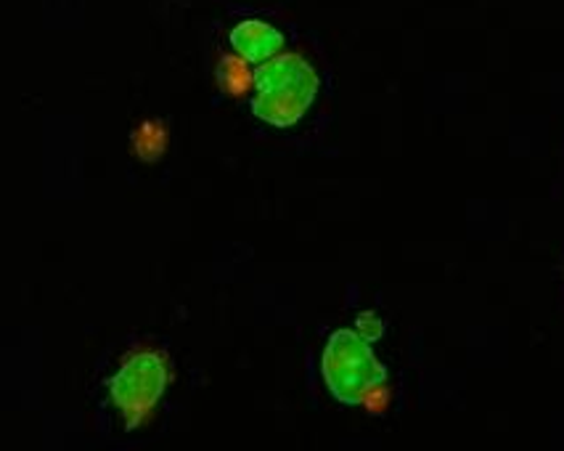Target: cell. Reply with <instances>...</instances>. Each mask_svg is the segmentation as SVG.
Segmentation results:
<instances>
[{
  "instance_id": "8992f818",
  "label": "cell",
  "mask_w": 564,
  "mask_h": 451,
  "mask_svg": "<svg viewBox=\"0 0 564 451\" xmlns=\"http://www.w3.org/2000/svg\"><path fill=\"white\" fill-rule=\"evenodd\" d=\"M133 149L143 162H156L167 149V130L162 122L147 120L133 133Z\"/></svg>"
},
{
  "instance_id": "5b68a950",
  "label": "cell",
  "mask_w": 564,
  "mask_h": 451,
  "mask_svg": "<svg viewBox=\"0 0 564 451\" xmlns=\"http://www.w3.org/2000/svg\"><path fill=\"white\" fill-rule=\"evenodd\" d=\"M215 77H218V85H220L223 94L236 96V99H239V96H245L247 90L254 88V72L249 69L247 58H241L239 54L223 56Z\"/></svg>"
},
{
  "instance_id": "3957f363",
  "label": "cell",
  "mask_w": 564,
  "mask_h": 451,
  "mask_svg": "<svg viewBox=\"0 0 564 451\" xmlns=\"http://www.w3.org/2000/svg\"><path fill=\"white\" fill-rule=\"evenodd\" d=\"M170 383H173V372H170L165 353L135 351L124 356L120 369L107 380L109 398L122 415L124 428H141L167 394Z\"/></svg>"
},
{
  "instance_id": "7a4b0ae2",
  "label": "cell",
  "mask_w": 564,
  "mask_h": 451,
  "mask_svg": "<svg viewBox=\"0 0 564 451\" xmlns=\"http://www.w3.org/2000/svg\"><path fill=\"white\" fill-rule=\"evenodd\" d=\"M321 375L334 401L345 407H364L387 383V367L358 330L332 332L321 356Z\"/></svg>"
},
{
  "instance_id": "277c9868",
  "label": "cell",
  "mask_w": 564,
  "mask_h": 451,
  "mask_svg": "<svg viewBox=\"0 0 564 451\" xmlns=\"http://www.w3.org/2000/svg\"><path fill=\"white\" fill-rule=\"evenodd\" d=\"M228 37H231L234 54L247 58L249 64L271 62L286 43L284 32L275 30L273 24L260 22V19H245V22L236 24Z\"/></svg>"
},
{
  "instance_id": "6da1fadb",
  "label": "cell",
  "mask_w": 564,
  "mask_h": 451,
  "mask_svg": "<svg viewBox=\"0 0 564 451\" xmlns=\"http://www.w3.org/2000/svg\"><path fill=\"white\" fill-rule=\"evenodd\" d=\"M321 88L318 72L300 54H279L254 72L252 115L273 128H292L307 115Z\"/></svg>"
},
{
  "instance_id": "52a82bcc",
  "label": "cell",
  "mask_w": 564,
  "mask_h": 451,
  "mask_svg": "<svg viewBox=\"0 0 564 451\" xmlns=\"http://www.w3.org/2000/svg\"><path fill=\"white\" fill-rule=\"evenodd\" d=\"M358 332L373 343L377 337H382V322L373 313H364V316H358Z\"/></svg>"
}]
</instances>
